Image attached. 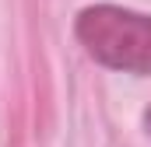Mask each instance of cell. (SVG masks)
I'll return each instance as SVG.
<instances>
[{
    "label": "cell",
    "instance_id": "cell-1",
    "mask_svg": "<svg viewBox=\"0 0 151 147\" xmlns=\"http://www.w3.org/2000/svg\"><path fill=\"white\" fill-rule=\"evenodd\" d=\"M77 39L84 42V49L123 74H151V18L113 7V4H99L77 14Z\"/></svg>",
    "mask_w": 151,
    "mask_h": 147
},
{
    "label": "cell",
    "instance_id": "cell-2",
    "mask_svg": "<svg viewBox=\"0 0 151 147\" xmlns=\"http://www.w3.org/2000/svg\"><path fill=\"white\" fill-rule=\"evenodd\" d=\"M144 126H148V137H151V109H148V116H144Z\"/></svg>",
    "mask_w": 151,
    "mask_h": 147
}]
</instances>
